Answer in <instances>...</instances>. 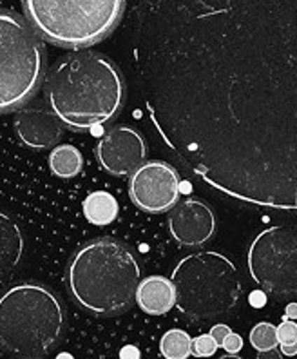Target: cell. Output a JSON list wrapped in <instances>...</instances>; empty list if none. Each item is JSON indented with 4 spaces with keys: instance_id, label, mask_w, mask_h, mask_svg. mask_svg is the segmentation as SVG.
I'll return each instance as SVG.
<instances>
[{
    "instance_id": "cell-1",
    "label": "cell",
    "mask_w": 297,
    "mask_h": 359,
    "mask_svg": "<svg viewBox=\"0 0 297 359\" xmlns=\"http://www.w3.org/2000/svg\"><path fill=\"white\" fill-rule=\"evenodd\" d=\"M51 113L73 131H89L120 114L125 83L120 69L95 51H73L58 58L46 76Z\"/></svg>"
},
{
    "instance_id": "cell-2",
    "label": "cell",
    "mask_w": 297,
    "mask_h": 359,
    "mask_svg": "<svg viewBox=\"0 0 297 359\" xmlns=\"http://www.w3.org/2000/svg\"><path fill=\"white\" fill-rule=\"evenodd\" d=\"M141 271L138 259L113 238H97L74 250L66 269L73 302L98 318L127 312L136 302Z\"/></svg>"
},
{
    "instance_id": "cell-3",
    "label": "cell",
    "mask_w": 297,
    "mask_h": 359,
    "mask_svg": "<svg viewBox=\"0 0 297 359\" xmlns=\"http://www.w3.org/2000/svg\"><path fill=\"white\" fill-rule=\"evenodd\" d=\"M67 314L48 285L24 281L0 294V346L17 358L49 354L66 334Z\"/></svg>"
},
{
    "instance_id": "cell-4",
    "label": "cell",
    "mask_w": 297,
    "mask_h": 359,
    "mask_svg": "<svg viewBox=\"0 0 297 359\" xmlns=\"http://www.w3.org/2000/svg\"><path fill=\"white\" fill-rule=\"evenodd\" d=\"M27 22L58 48H91L116 29L125 0H22Z\"/></svg>"
},
{
    "instance_id": "cell-5",
    "label": "cell",
    "mask_w": 297,
    "mask_h": 359,
    "mask_svg": "<svg viewBox=\"0 0 297 359\" xmlns=\"http://www.w3.org/2000/svg\"><path fill=\"white\" fill-rule=\"evenodd\" d=\"M176 305L191 320H214L236 307L243 292L237 269L216 250L185 256L172 271Z\"/></svg>"
},
{
    "instance_id": "cell-6",
    "label": "cell",
    "mask_w": 297,
    "mask_h": 359,
    "mask_svg": "<svg viewBox=\"0 0 297 359\" xmlns=\"http://www.w3.org/2000/svg\"><path fill=\"white\" fill-rule=\"evenodd\" d=\"M46 48L26 18L0 8V114L20 111L46 79Z\"/></svg>"
},
{
    "instance_id": "cell-7",
    "label": "cell",
    "mask_w": 297,
    "mask_h": 359,
    "mask_svg": "<svg viewBox=\"0 0 297 359\" xmlns=\"http://www.w3.org/2000/svg\"><path fill=\"white\" fill-rule=\"evenodd\" d=\"M249 272L263 292L281 302L297 299V227L259 232L249 249Z\"/></svg>"
},
{
    "instance_id": "cell-8",
    "label": "cell",
    "mask_w": 297,
    "mask_h": 359,
    "mask_svg": "<svg viewBox=\"0 0 297 359\" xmlns=\"http://www.w3.org/2000/svg\"><path fill=\"white\" fill-rule=\"evenodd\" d=\"M129 196L144 212L162 215L179 200V176L165 162H145L129 178Z\"/></svg>"
},
{
    "instance_id": "cell-9",
    "label": "cell",
    "mask_w": 297,
    "mask_h": 359,
    "mask_svg": "<svg viewBox=\"0 0 297 359\" xmlns=\"http://www.w3.org/2000/svg\"><path fill=\"white\" fill-rule=\"evenodd\" d=\"M102 169L113 176H127L145 163L144 136L129 126H116L102 136L95 149Z\"/></svg>"
},
{
    "instance_id": "cell-10",
    "label": "cell",
    "mask_w": 297,
    "mask_h": 359,
    "mask_svg": "<svg viewBox=\"0 0 297 359\" xmlns=\"http://www.w3.org/2000/svg\"><path fill=\"white\" fill-rule=\"evenodd\" d=\"M169 231L179 245L200 247L214 236L216 216L203 200L188 198L171 210Z\"/></svg>"
},
{
    "instance_id": "cell-11",
    "label": "cell",
    "mask_w": 297,
    "mask_h": 359,
    "mask_svg": "<svg viewBox=\"0 0 297 359\" xmlns=\"http://www.w3.org/2000/svg\"><path fill=\"white\" fill-rule=\"evenodd\" d=\"M13 129L20 144L31 151L55 149L64 135V123L49 107H22L13 120Z\"/></svg>"
},
{
    "instance_id": "cell-12",
    "label": "cell",
    "mask_w": 297,
    "mask_h": 359,
    "mask_svg": "<svg viewBox=\"0 0 297 359\" xmlns=\"http://www.w3.org/2000/svg\"><path fill=\"white\" fill-rule=\"evenodd\" d=\"M26 250V238L20 225L8 212L0 210V281L13 274Z\"/></svg>"
},
{
    "instance_id": "cell-13",
    "label": "cell",
    "mask_w": 297,
    "mask_h": 359,
    "mask_svg": "<svg viewBox=\"0 0 297 359\" xmlns=\"http://www.w3.org/2000/svg\"><path fill=\"white\" fill-rule=\"evenodd\" d=\"M136 303L145 314H167L176 305L174 285L163 276L145 278L140 281V287L136 292Z\"/></svg>"
},
{
    "instance_id": "cell-14",
    "label": "cell",
    "mask_w": 297,
    "mask_h": 359,
    "mask_svg": "<svg viewBox=\"0 0 297 359\" xmlns=\"http://www.w3.org/2000/svg\"><path fill=\"white\" fill-rule=\"evenodd\" d=\"M83 216L89 224L104 227V225L113 224L114 219L118 218L120 205L116 202V198L111 193L105 191H95V193L88 194V198L83 200Z\"/></svg>"
},
{
    "instance_id": "cell-15",
    "label": "cell",
    "mask_w": 297,
    "mask_h": 359,
    "mask_svg": "<svg viewBox=\"0 0 297 359\" xmlns=\"http://www.w3.org/2000/svg\"><path fill=\"white\" fill-rule=\"evenodd\" d=\"M83 167V156L74 145H57L49 153V169L57 178L71 180L78 176Z\"/></svg>"
},
{
    "instance_id": "cell-16",
    "label": "cell",
    "mask_w": 297,
    "mask_h": 359,
    "mask_svg": "<svg viewBox=\"0 0 297 359\" xmlns=\"http://www.w3.org/2000/svg\"><path fill=\"white\" fill-rule=\"evenodd\" d=\"M160 352L165 359H187L193 355V337L185 330H167L160 341Z\"/></svg>"
},
{
    "instance_id": "cell-17",
    "label": "cell",
    "mask_w": 297,
    "mask_h": 359,
    "mask_svg": "<svg viewBox=\"0 0 297 359\" xmlns=\"http://www.w3.org/2000/svg\"><path fill=\"white\" fill-rule=\"evenodd\" d=\"M279 339H277V327L267 321L254 325L250 330V345L258 352H267L274 351L277 346Z\"/></svg>"
},
{
    "instance_id": "cell-18",
    "label": "cell",
    "mask_w": 297,
    "mask_h": 359,
    "mask_svg": "<svg viewBox=\"0 0 297 359\" xmlns=\"http://www.w3.org/2000/svg\"><path fill=\"white\" fill-rule=\"evenodd\" d=\"M216 351H218V345L210 337V334H201L193 341V355L196 358H210L216 354Z\"/></svg>"
},
{
    "instance_id": "cell-19",
    "label": "cell",
    "mask_w": 297,
    "mask_h": 359,
    "mask_svg": "<svg viewBox=\"0 0 297 359\" xmlns=\"http://www.w3.org/2000/svg\"><path fill=\"white\" fill-rule=\"evenodd\" d=\"M277 339L281 345H290V343H297V323L296 321L284 320L277 327Z\"/></svg>"
},
{
    "instance_id": "cell-20",
    "label": "cell",
    "mask_w": 297,
    "mask_h": 359,
    "mask_svg": "<svg viewBox=\"0 0 297 359\" xmlns=\"http://www.w3.org/2000/svg\"><path fill=\"white\" fill-rule=\"evenodd\" d=\"M209 334H210V337H212V339H214V341H216V345L223 346V343H225V339H227V337L230 336L232 330L228 329L227 325L218 323V325H214L212 329H210Z\"/></svg>"
},
{
    "instance_id": "cell-21",
    "label": "cell",
    "mask_w": 297,
    "mask_h": 359,
    "mask_svg": "<svg viewBox=\"0 0 297 359\" xmlns=\"http://www.w3.org/2000/svg\"><path fill=\"white\" fill-rule=\"evenodd\" d=\"M223 348H225L228 354H236L237 355V352L243 348V337H241L240 334L232 332L230 336L225 339V343H223Z\"/></svg>"
},
{
    "instance_id": "cell-22",
    "label": "cell",
    "mask_w": 297,
    "mask_h": 359,
    "mask_svg": "<svg viewBox=\"0 0 297 359\" xmlns=\"http://www.w3.org/2000/svg\"><path fill=\"white\" fill-rule=\"evenodd\" d=\"M250 305L256 309H261L265 303H267V292H263V290H256V292L250 294V298H249Z\"/></svg>"
},
{
    "instance_id": "cell-23",
    "label": "cell",
    "mask_w": 297,
    "mask_h": 359,
    "mask_svg": "<svg viewBox=\"0 0 297 359\" xmlns=\"http://www.w3.org/2000/svg\"><path fill=\"white\" fill-rule=\"evenodd\" d=\"M120 358L122 359H140V351H138L136 346L129 345V346H125V348H122V352H120Z\"/></svg>"
},
{
    "instance_id": "cell-24",
    "label": "cell",
    "mask_w": 297,
    "mask_h": 359,
    "mask_svg": "<svg viewBox=\"0 0 297 359\" xmlns=\"http://www.w3.org/2000/svg\"><path fill=\"white\" fill-rule=\"evenodd\" d=\"M284 320L296 321L297 320V303H289V307L284 311Z\"/></svg>"
},
{
    "instance_id": "cell-25",
    "label": "cell",
    "mask_w": 297,
    "mask_h": 359,
    "mask_svg": "<svg viewBox=\"0 0 297 359\" xmlns=\"http://www.w3.org/2000/svg\"><path fill=\"white\" fill-rule=\"evenodd\" d=\"M258 359H283V355H281L279 351H267V352H259L258 354Z\"/></svg>"
},
{
    "instance_id": "cell-26",
    "label": "cell",
    "mask_w": 297,
    "mask_h": 359,
    "mask_svg": "<svg viewBox=\"0 0 297 359\" xmlns=\"http://www.w3.org/2000/svg\"><path fill=\"white\" fill-rule=\"evenodd\" d=\"M281 354L283 355H297V343H290V345H281Z\"/></svg>"
},
{
    "instance_id": "cell-27",
    "label": "cell",
    "mask_w": 297,
    "mask_h": 359,
    "mask_svg": "<svg viewBox=\"0 0 297 359\" xmlns=\"http://www.w3.org/2000/svg\"><path fill=\"white\" fill-rule=\"evenodd\" d=\"M221 359H243V358H240V355L236 354H228V355H223Z\"/></svg>"
},
{
    "instance_id": "cell-28",
    "label": "cell",
    "mask_w": 297,
    "mask_h": 359,
    "mask_svg": "<svg viewBox=\"0 0 297 359\" xmlns=\"http://www.w3.org/2000/svg\"><path fill=\"white\" fill-rule=\"evenodd\" d=\"M33 359H40V358H33Z\"/></svg>"
}]
</instances>
